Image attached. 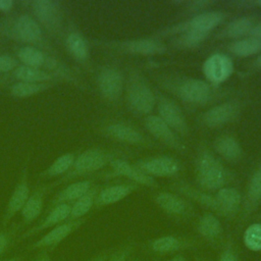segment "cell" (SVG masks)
<instances>
[{
	"label": "cell",
	"mask_w": 261,
	"mask_h": 261,
	"mask_svg": "<svg viewBox=\"0 0 261 261\" xmlns=\"http://www.w3.org/2000/svg\"><path fill=\"white\" fill-rule=\"evenodd\" d=\"M135 189L136 187L134 185L127 184L106 187L102 189L100 192H98L95 200V205L97 207H101L115 204L124 199L125 197H127Z\"/></svg>",
	"instance_id": "cell-26"
},
{
	"label": "cell",
	"mask_w": 261,
	"mask_h": 261,
	"mask_svg": "<svg viewBox=\"0 0 261 261\" xmlns=\"http://www.w3.org/2000/svg\"><path fill=\"white\" fill-rule=\"evenodd\" d=\"M109 161L110 155L107 152L99 148L87 149L76 155L74 162L67 173H65L63 176L59 177L52 184H49L50 189L52 187L68 182L79 176L95 172L105 166Z\"/></svg>",
	"instance_id": "cell-4"
},
{
	"label": "cell",
	"mask_w": 261,
	"mask_h": 261,
	"mask_svg": "<svg viewBox=\"0 0 261 261\" xmlns=\"http://www.w3.org/2000/svg\"><path fill=\"white\" fill-rule=\"evenodd\" d=\"M97 86L100 94L106 100L115 101L122 93V74L114 67L105 66L101 68L97 74Z\"/></svg>",
	"instance_id": "cell-7"
},
{
	"label": "cell",
	"mask_w": 261,
	"mask_h": 261,
	"mask_svg": "<svg viewBox=\"0 0 261 261\" xmlns=\"http://www.w3.org/2000/svg\"><path fill=\"white\" fill-rule=\"evenodd\" d=\"M98 194L96 188H91V190L84 196L74 201L70 207V214L68 220H76L84 218L86 214L90 212L92 207L95 205V200Z\"/></svg>",
	"instance_id": "cell-35"
},
{
	"label": "cell",
	"mask_w": 261,
	"mask_h": 261,
	"mask_svg": "<svg viewBox=\"0 0 261 261\" xmlns=\"http://www.w3.org/2000/svg\"><path fill=\"white\" fill-rule=\"evenodd\" d=\"M77 154L79 153L76 152H67L62 154L61 156L56 158L47 168L39 173V179L63 176L70 170Z\"/></svg>",
	"instance_id": "cell-28"
},
{
	"label": "cell",
	"mask_w": 261,
	"mask_h": 261,
	"mask_svg": "<svg viewBox=\"0 0 261 261\" xmlns=\"http://www.w3.org/2000/svg\"><path fill=\"white\" fill-rule=\"evenodd\" d=\"M203 71L210 82L219 84L230 76L233 71V64L229 57L217 53L208 57L204 62Z\"/></svg>",
	"instance_id": "cell-12"
},
{
	"label": "cell",
	"mask_w": 261,
	"mask_h": 261,
	"mask_svg": "<svg viewBox=\"0 0 261 261\" xmlns=\"http://www.w3.org/2000/svg\"><path fill=\"white\" fill-rule=\"evenodd\" d=\"M195 261H211L210 259H208V258H206V257H202V256H198V257H196V259H195Z\"/></svg>",
	"instance_id": "cell-50"
},
{
	"label": "cell",
	"mask_w": 261,
	"mask_h": 261,
	"mask_svg": "<svg viewBox=\"0 0 261 261\" xmlns=\"http://www.w3.org/2000/svg\"><path fill=\"white\" fill-rule=\"evenodd\" d=\"M239 112V107L236 103L225 102L210 108L203 116L204 122L208 126H218L232 120Z\"/></svg>",
	"instance_id": "cell-21"
},
{
	"label": "cell",
	"mask_w": 261,
	"mask_h": 261,
	"mask_svg": "<svg viewBox=\"0 0 261 261\" xmlns=\"http://www.w3.org/2000/svg\"><path fill=\"white\" fill-rule=\"evenodd\" d=\"M261 202V167L254 171L252 174L244 202V215L251 214Z\"/></svg>",
	"instance_id": "cell-27"
},
{
	"label": "cell",
	"mask_w": 261,
	"mask_h": 261,
	"mask_svg": "<svg viewBox=\"0 0 261 261\" xmlns=\"http://www.w3.org/2000/svg\"><path fill=\"white\" fill-rule=\"evenodd\" d=\"M10 79L14 82H29V83H52L58 84L62 82L57 75L30 66H25L23 64L18 65L11 73Z\"/></svg>",
	"instance_id": "cell-20"
},
{
	"label": "cell",
	"mask_w": 261,
	"mask_h": 261,
	"mask_svg": "<svg viewBox=\"0 0 261 261\" xmlns=\"http://www.w3.org/2000/svg\"><path fill=\"white\" fill-rule=\"evenodd\" d=\"M86 218H81L76 220H66L45 233L41 239L36 241L30 248L31 249H45V248H55L63 240H65L70 233L76 230L84 222Z\"/></svg>",
	"instance_id": "cell-9"
},
{
	"label": "cell",
	"mask_w": 261,
	"mask_h": 261,
	"mask_svg": "<svg viewBox=\"0 0 261 261\" xmlns=\"http://www.w3.org/2000/svg\"><path fill=\"white\" fill-rule=\"evenodd\" d=\"M257 62H258L259 66H261V55L258 57V59H257Z\"/></svg>",
	"instance_id": "cell-53"
},
{
	"label": "cell",
	"mask_w": 261,
	"mask_h": 261,
	"mask_svg": "<svg viewBox=\"0 0 261 261\" xmlns=\"http://www.w3.org/2000/svg\"><path fill=\"white\" fill-rule=\"evenodd\" d=\"M126 261H141V260L139 258H130V257H128V259Z\"/></svg>",
	"instance_id": "cell-52"
},
{
	"label": "cell",
	"mask_w": 261,
	"mask_h": 261,
	"mask_svg": "<svg viewBox=\"0 0 261 261\" xmlns=\"http://www.w3.org/2000/svg\"><path fill=\"white\" fill-rule=\"evenodd\" d=\"M216 152L229 161H236L242 156L240 143L230 136H222L216 139L214 143Z\"/></svg>",
	"instance_id": "cell-33"
},
{
	"label": "cell",
	"mask_w": 261,
	"mask_h": 261,
	"mask_svg": "<svg viewBox=\"0 0 261 261\" xmlns=\"http://www.w3.org/2000/svg\"><path fill=\"white\" fill-rule=\"evenodd\" d=\"M154 201L161 210L171 216L187 217L193 211L188 201L173 193L160 192L155 195Z\"/></svg>",
	"instance_id": "cell-13"
},
{
	"label": "cell",
	"mask_w": 261,
	"mask_h": 261,
	"mask_svg": "<svg viewBox=\"0 0 261 261\" xmlns=\"http://www.w3.org/2000/svg\"><path fill=\"white\" fill-rule=\"evenodd\" d=\"M13 6H14V2L12 0H0V11L4 13L10 12Z\"/></svg>",
	"instance_id": "cell-44"
},
{
	"label": "cell",
	"mask_w": 261,
	"mask_h": 261,
	"mask_svg": "<svg viewBox=\"0 0 261 261\" xmlns=\"http://www.w3.org/2000/svg\"><path fill=\"white\" fill-rule=\"evenodd\" d=\"M176 190L179 193H181L182 195H185L188 198H190L193 201H195L196 203L200 204L204 208H207V209L217 213L218 215H221L219 206H218L214 196H211V195H208L206 193H203V192H201L199 190H196L194 188H191L190 186H187V185L176 186Z\"/></svg>",
	"instance_id": "cell-32"
},
{
	"label": "cell",
	"mask_w": 261,
	"mask_h": 261,
	"mask_svg": "<svg viewBox=\"0 0 261 261\" xmlns=\"http://www.w3.org/2000/svg\"><path fill=\"white\" fill-rule=\"evenodd\" d=\"M110 254L109 253H101L100 255H98L97 257H95L94 259H92L91 261H107L109 258Z\"/></svg>",
	"instance_id": "cell-46"
},
{
	"label": "cell",
	"mask_w": 261,
	"mask_h": 261,
	"mask_svg": "<svg viewBox=\"0 0 261 261\" xmlns=\"http://www.w3.org/2000/svg\"><path fill=\"white\" fill-rule=\"evenodd\" d=\"M29 162H30V155H28L27 159L23 162L21 174L17 184L15 185L10 198L7 202L6 208L4 210L3 218H2V226L5 227L8 222L22 210L25 202L28 201L31 191L29 186Z\"/></svg>",
	"instance_id": "cell-6"
},
{
	"label": "cell",
	"mask_w": 261,
	"mask_h": 261,
	"mask_svg": "<svg viewBox=\"0 0 261 261\" xmlns=\"http://www.w3.org/2000/svg\"><path fill=\"white\" fill-rule=\"evenodd\" d=\"M168 261H188V259L180 253L175 254L174 256H172L170 259H168Z\"/></svg>",
	"instance_id": "cell-47"
},
{
	"label": "cell",
	"mask_w": 261,
	"mask_h": 261,
	"mask_svg": "<svg viewBox=\"0 0 261 261\" xmlns=\"http://www.w3.org/2000/svg\"><path fill=\"white\" fill-rule=\"evenodd\" d=\"M197 178L203 189L219 190L225 182V171L213 155L204 152L198 159Z\"/></svg>",
	"instance_id": "cell-5"
},
{
	"label": "cell",
	"mask_w": 261,
	"mask_h": 261,
	"mask_svg": "<svg viewBox=\"0 0 261 261\" xmlns=\"http://www.w3.org/2000/svg\"><path fill=\"white\" fill-rule=\"evenodd\" d=\"M7 80H8L7 76H0V88L3 84H5L7 82Z\"/></svg>",
	"instance_id": "cell-51"
},
{
	"label": "cell",
	"mask_w": 261,
	"mask_h": 261,
	"mask_svg": "<svg viewBox=\"0 0 261 261\" xmlns=\"http://www.w3.org/2000/svg\"><path fill=\"white\" fill-rule=\"evenodd\" d=\"M251 36L257 39H261V22H259L258 24H256L255 27L252 28L251 32H250Z\"/></svg>",
	"instance_id": "cell-45"
},
{
	"label": "cell",
	"mask_w": 261,
	"mask_h": 261,
	"mask_svg": "<svg viewBox=\"0 0 261 261\" xmlns=\"http://www.w3.org/2000/svg\"><path fill=\"white\" fill-rule=\"evenodd\" d=\"M222 216L233 217L241 206L242 197L234 188H221L214 196Z\"/></svg>",
	"instance_id": "cell-24"
},
{
	"label": "cell",
	"mask_w": 261,
	"mask_h": 261,
	"mask_svg": "<svg viewBox=\"0 0 261 261\" xmlns=\"http://www.w3.org/2000/svg\"><path fill=\"white\" fill-rule=\"evenodd\" d=\"M104 133L108 137L124 143L137 144L143 140V137L137 129L122 122H114L106 125L104 127Z\"/></svg>",
	"instance_id": "cell-29"
},
{
	"label": "cell",
	"mask_w": 261,
	"mask_h": 261,
	"mask_svg": "<svg viewBox=\"0 0 261 261\" xmlns=\"http://www.w3.org/2000/svg\"><path fill=\"white\" fill-rule=\"evenodd\" d=\"M207 33H202L196 30L189 29L185 32V34L178 39V45L180 47H187V48H192L197 45H199L201 42L205 40L207 37Z\"/></svg>",
	"instance_id": "cell-39"
},
{
	"label": "cell",
	"mask_w": 261,
	"mask_h": 261,
	"mask_svg": "<svg viewBox=\"0 0 261 261\" xmlns=\"http://www.w3.org/2000/svg\"><path fill=\"white\" fill-rule=\"evenodd\" d=\"M70 204H58L54 207H52L50 209V211L48 212V214L45 216V218L38 223L36 226H34L33 228H30L29 230H27L20 238V240L27 239L29 237H32L42 230H45L47 228H51L54 227L66 220H68L69 214H70Z\"/></svg>",
	"instance_id": "cell-17"
},
{
	"label": "cell",
	"mask_w": 261,
	"mask_h": 261,
	"mask_svg": "<svg viewBox=\"0 0 261 261\" xmlns=\"http://www.w3.org/2000/svg\"><path fill=\"white\" fill-rule=\"evenodd\" d=\"M62 40L66 51L75 61L84 65L88 64L90 58L89 44L77 30L72 25L66 27Z\"/></svg>",
	"instance_id": "cell-10"
},
{
	"label": "cell",
	"mask_w": 261,
	"mask_h": 261,
	"mask_svg": "<svg viewBox=\"0 0 261 261\" xmlns=\"http://www.w3.org/2000/svg\"><path fill=\"white\" fill-rule=\"evenodd\" d=\"M0 35L20 45L33 46L58 56L44 30L30 13L18 12L7 15L0 21Z\"/></svg>",
	"instance_id": "cell-1"
},
{
	"label": "cell",
	"mask_w": 261,
	"mask_h": 261,
	"mask_svg": "<svg viewBox=\"0 0 261 261\" xmlns=\"http://www.w3.org/2000/svg\"><path fill=\"white\" fill-rule=\"evenodd\" d=\"M229 49L233 54L238 56H250L261 51V39L254 37L242 39L232 43Z\"/></svg>",
	"instance_id": "cell-36"
},
{
	"label": "cell",
	"mask_w": 261,
	"mask_h": 261,
	"mask_svg": "<svg viewBox=\"0 0 261 261\" xmlns=\"http://www.w3.org/2000/svg\"><path fill=\"white\" fill-rule=\"evenodd\" d=\"M92 188V182L89 179H83L70 182L64 189H62L56 196L51 200L49 208L58 205V204H70L76 201L79 198L88 193Z\"/></svg>",
	"instance_id": "cell-22"
},
{
	"label": "cell",
	"mask_w": 261,
	"mask_h": 261,
	"mask_svg": "<svg viewBox=\"0 0 261 261\" xmlns=\"http://www.w3.org/2000/svg\"><path fill=\"white\" fill-rule=\"evenodd\" d=\"M159 117L173 130L187 134L188 125L180 108L171 100L161 98L158 102Z\"/></svg>",
	"instance_id": "cell-14"
},
{
	"label": "cell",
	"mask_w": 261,
	"mask_h": 261,
	"mask_svg": "<svg viewBox=\"0 0 261 261\" xmlns=\"http://www.w3.org/2000/svg\"><path fill=\"white\" fill-rule=\"evenodd\" d=\"M162 261H168V260H162Z\"/></svg>",
	"instance_id": "cell-55"
},
{
	"label": "cell",
	"mask_w": 261,
	"mask_h": 261,
	"mask_svg": "<svg viewBox=\"0 0 261 261\" xmlns=\"http://www.w3.org/2000/svg\"><path fill=\"white\" fill-rule=\"evenodd\" d=\"M50 190L49 185H40L31 193L28 201L25 202L21 213V224L28 225L37 219L43 210L44 200L47 192Z\"/></svg>",
	"instance_id": "cell-16"
},
{
	"label": "cell",
	"mask_w": 261,
	"mask_h": 261,
	"mask_svg": "<svg viewBox=\"0 0 261 261\" xmlns=\"http://www.w3.org/2000/svg\"><path fill=\"white\" fill-rule=\"evenodd\" d=\"M243 242L252 252H261V223L250 224L243 234Z\"/></svg>",
	"instance_id": "cell-37"
},
{
	"label": "cell",
	"mask_w": 261,
	"mask_h": 261,
	"mask_svg": "<svg viewBox=\"0 0 261 261\" xmlns=\"http://www.w3.org/2000/svg\"><path fill=\"white\" fill-rule=\"evenodd\" d=\"M148 247L157 255H167L175 253L178 254V252L193 249L196 247V243L188 238L167 234L152 240Z\"/></svg>",
	"instance_id": "cell-11"
},
{
	"label": "cell",
	"mask_w": 261,
	"mask_h": 261,
	"mask_svg": "<svg viewBox=\"0 0 261 261\" xmlns=\"http://www.w3.org/2000/svg\"><path fill=\"white\" fill-rule=\"evenodd\" d=\"M10 243V233L0 231V256L6 251Z\"/></svg>",
	"instance_id": "cell-43"
},
{
	"label": "cell",
	"mask_w": 261,
	"mask_h": 261,
	"mask_svg": "<svg viewBox=\"0 0 261 261\" xmlns=\"http://www.w3.org/2000/svg\"><path fill=\"white\" fill-rule=\"evenodd\" d=\"M133 250H134L133 245H125L122 248L111 253L107 261H126L128 257H130Z\"/></svg>",
	"instance_id": "cell-42"
},
{
	"label": "cell",
	"mask_w": 261,
	"mask_h": 261,
	"mask_svg": "<svg viewBox=\"0 0 261 261\" xmlns=\"http://www.w3.org/2000/svg\"><path fill=\"white\" fill-rule=\"evenodd\" d=\"M217 261H240L239 252L231 240H228L223 245Z\"/></svg>",
	"instance_id": "cell-41"
},
{
	"label": "cell",
	"mask_w": 261,
	"mask_h": 261,
	"mask_svg": "<svg viewBox=\"0 0 261 261\" xmlns=\"http://www.w3.org/2000/svg\"><path fill=\"white\" fill-rule=\"evenodd\" d=\"M253 28L252 20L248 17H240L231 22H229L225 30H224V35L230 38H237L244 36L245 34H248L251 32Z\"/></svg>",
	"instance_id": "cell-38"
},
{
	"label": "cell",
	"mask_w": 261,
	"mask_h": 261,
	"mask_svg": "<svg viewBox=\"0 0 261 261\" xmlns=\"http://www.w3.org/2000/svg\"><path fill=\"white\" fill-rule=\"evenodd\" d=\"M41 28L55 39H62L65 31L64 16L60 3L54 0H30L21 2Z\"/></svg>",
	"instance_id": "cell-3"
},
{
	"label": "cell",
	"mask_w": 261,
	"mask_h": 261,
	"mask_svg": "<svg viewBox=\"0 0 261 261\" xmlns=\"http://www.w3.org/2000/svg\"><path fill=\"white\" fill-rule=\"evenodd\" d=\"M0 47H1V44H0Z\"/></svg>",
	"instance_id": "cell-56"
},
{
	"label": "cell",
	"mask_w": 261,
	"mask_h": 261,
	"mask_svg": "<svg viewBox=\"0 0 261 261\" xmlns=\"http://www.w3.org/2000/svg\"><path fill=\"white\" fill-rule=\"evenodd\" d=\"M127 103L135 112L147 114L152 111L155 105V97L144 82L135 81L127 90Z\"/></svg>",
	"instance_id": "cell-8"
},
{
	"label": "cell",
	"mask_w": 261,
	"mask_h": 261,
	"mask_svg": "<svg viewBox=\"0 0 261 261\" xmlns=\"http://www.w3.org/2000/svg\"><path fill=\"white\" fill-rule=\"evenodd\" d=\"M223 18V14L219 11H207L193 17L189 22V29L202 33H207L214 29Z\"/></svg>",
	"instance_id": "cell-34"
},
{
	"label": "cell",
	"mask_w": 261,
	"mask_h": 261,
	"mask_svg": "<svg viewBox=\"0 0 261 261\" xmlns=\"http://www.w3.org/2000/svg\"><path fill=\"white\" fill-rule=\"evenodd\" d=\"M14 53L20 64L51 72L57 75L62 82L82 87L81 81L74 70L63 62L59 56L28 45L14 46Z\"/></svg>",
	"instance_id": "cell-2"
},
{
	"label": "cell",
	"mask_w": 261,
	"mask_h": 261,
	"mask_svg": "<svg viewBox=\"0 0 261 261\" xmlns=\"http://www.w3.org/2000/svg\"><path fill=\"white\" fill-rule=\"evenodd\" d=\"M120 48L135 54L153 55L164 51V45L157 40L138 39L120 44Z\"/></svg>",
	"instance_id": "cell-30"
},
{
	"label": "cell",
	"mask_w": 261,
	"mask_h": 261,
	"mask_svg": "<svg viewBox=\"0 0 261 261\" xmlns=\"http://www.w3.org/2000/svg\"><path fill=\"white\" fill-rule=\"evenodd\" d=\"M178 92L184 100L191 103H203L210 96L209 86L205 82L197 79L185 81L180 85Z\"/></svg>",
	"instance_id": "cell-23"
},
{
	"label": "cell",
	"mask_w": 261,
	"mask_h": 261,
	"mask_svg": "<svg viewBox=\"0 0 261 261\" xmlns=\"http://www.w3.org/2000/svg\"><path fill=\"white\" fill-rule=\"evenodd\" d=\"M110 165L113 169V172L117 175L127 177L137 184L148 186V187H153L156 185L155 180L150 175H148L141 169L134 167L133 165H130L128 162L124 160L112 159L110 160Z\"/></svg>",
	"instance_id": "cell-25"
},
{
	"label": "cell",
	"mask_w": 261,
	"mask_h": 261,
	"mask_svg": "<svg viewBox=\"0 0 261 261\" xmlns=\"http://www.w3.org/2000/svg\"><path fill=\"white\" fill-rule=\"evenodd\" d=\"M142 171L155 176H171L178 171L176 160L166 156H160L148 159L139 164Z\"/></svg>",
	"instance_id": "cell-19"
},
{
	"label": "cell",
	"mask_w": 261,
	"mask_h": 261,
	"mask_svg": "<svg viewBox=\"0 0 261 261\" xmlns=\"http://www.w3.org/2000/svg\"><path fill=\"white\" fill-rule=\"evenodd\" d=\"M147 129L160 142L171 147L180 148V142L176 138L172 129L157 115H149L145 119Z\"/></svg>",
	"instance_id": "cell-18"
},
{
	"label": "cell",
	"mask_w": 261,
	"mask_h": 261,
	"mask_svg": "<svg viewBox=\"0 0 261 261\" xmlns=\"http://www.w3.org/2000/svg\"><path fill=\"white\" fill-rule=\"evenodd\" d=\"M18 65H20V62L15 55L8 53L0 54V73H11Z\"/></svg>",
	"instance_id": "cell-40"
},
{
	"label": "cell",
	"mask_w": 261,
	"mask_h": 261,
	"mask_svg": "<svg viewBox=\"0 0 261 261\" xmlns=\"http://www.w3.org/2000/svg\"><path fill=\"white\" fill-rule=\"evenodd\" d=\"M256 4H258V5H260V6H261V1H257V2H256Z\"/></svg>",
	"instance_id": "cell-54"
},
{
	"label": "cell",
	"mask_w": 261,
	"mask_h": 261,
	"mask_svg": "<svg viewBox=\"0 0 261 261\" xmlns=\"http://www.w3.org/2000/svg\"><path fill=\"white\" fill-rule=\"evenodd\" d=\"M196 230L200 237L214 247H217L222 240V224L212 213H205L198 219Z\"/></svg>",
	"instance_id": "cell-15"
},
{
	"label": "cell",
	"mask_w": 261,
	"mask_h": 261,
	"mask_svg": "<svg viewBox=\"0 0 261 261\" xmlns=\"http://www.w3.org/2000/svg\"><path fill=\"white\" fill-rule=\"evenodd\" d=\"M35 261H52L51 260V258H50V256L46 253V252H44L42 255H40Z\"/></svg>",
	"instance_id": "cell-48"
},
{
	"label": "cell",
	"mask_w": 261,
	"mask_h": 261,
	"mask_svg": "<svg viewBox=\"0 0 261 261\" xmlns=\"http://www.w3.org/2000/svg\"><path fill=\"white\" fill-rule=\"evenodd\" d=\"M22 259V256H14L8 259H1L0 261H20Z\"/></svg>",
	"instance_id": "cell-49"
},
{
	"label": "cell",
	"mask_w": 261,
	"mask_h": 261,
	"mask_svg": "<svg viewBox=\"0 0 261 261\" xmlns=\"http://www.w3.org/2000/svg\"><path fill=\"white\" fill-rule=\"evenodd\" d=\"M56 84L52 83H29V82H14L9 87V93L15 98H28L37 94L43 93Z\"/></svg>",
	"instance_id": "cell-31"
}]
</instances>
